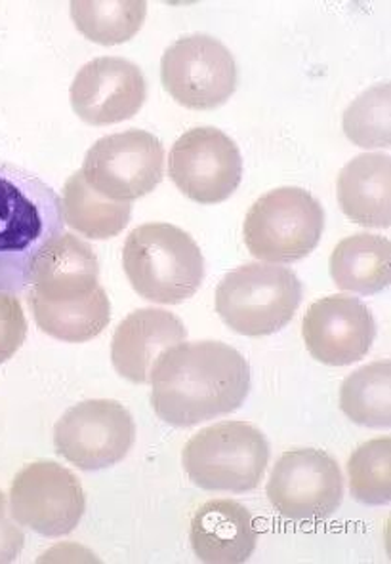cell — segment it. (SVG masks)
<instances>
[{
    "instance_id": "24",
    "label": "cell",
    "mask_w": 391,
    "mask_h": 564,
    "mask_svg": "<svg viewBox=\"0 0 391 564\" xmlns=\"http://www.w3.org/2000/svg\"><path fill=\"white\" fill-rule=\"evenodd\" d=\"M351 496L363 506H388L391 501V438L359 446L348 462Z\"/></svg>"
},
{
    "instance_id": "25",
    "label": "cell",
    "mask_w": 391,
    "mask_h": 564,
    "mask_svg": "<svg viewBox=\"0 0 391 564\" xmlns=\"http://www.w3.org/2000/svg\"><path fill=\"white\" fill-rule=\"evenodd\" d=\"M390 83L365 90L344 113V132L349 141L365 149L390 148Z\"/></svg>"
},
{
    "instance_id": "4",
    "label": "cell",
    "mask_w": 391,
    "mask_h": 564,
    "mask_svg": "<svg viewBox=\"0 0 391 564\" xmlns=\"http://www.w3.org/2000/svg\"><path fill=\"white\" fill-rule=\"evenodd\" d=\"M302 294V282L292 269L247 263L221 279L216 289V313L237 334L262 338L291 323Z\"/></svg>"
},
{
    "instance_id": "12",
    "label": "cell",
    "mask_w": 391,
    "mask_h": 564,
    "mask_svg": "<svg viewBox=\"0 0 391 564\" xmlns=\"http://www.w3.org/2000/svg\"><path fill=\"white\" fill-rule=\"evenodd\" d=\"M169 174L185 197L199 205H218L241 184V151L218 128H192L172 145Z\"/></svg>"
},
{
    "instance_id": "8",
    "label": "cell",
    "mask_w": 391,
    "mask_h": 564,
    "mask_svg": "<svg viewBox=\"0 0 391 564\" xmlns=\"http://www.w3.org/2000/svg\"><path fill=\"white\" fill-rule=\"evenodd\" d=\"M134 441V417L111 399L78 402L54 427L57 454L83 471L117 466L129 456Z\"/></svg>"
},
{
    "instance_id": "1",
    "label": "cell",
    "mask_w": 391,
    "mask_h": 564,
    "mask_svg": "<svg viewBox=\"0 0 391 564\" xmlns=\"http://www.w3.org/2000/svg\"><path fill=\"white\" fill-rule=\"evenodd\" d=\"M150 381L156 416L174 427H193L241 409L250 367L228 344L182 341L156 359Z\"/></svg>"
},
{
    "instance_id": "19",
    "label": "cell",
    "mask_w": 391,
    "mask_h": 564,
    "mask_svg": "<svg viewBox=\"0 0 391 564\" xmlns=\"http://www.w3.org/2000/svg\"><path fill=\"white\" fill-rule=\"evenodd\" d=\"M336 286L354 294H378L391 282V242L380 235L359 234L340 240L330 256Z\"/></svg>"
},
{
    "instance_id": "5",
    "label": "cell",
    "mask_w": 391,
    "mask_h": 564,
    "mask_svg": "<svg viewBox=\"0 0 391 564\" xmlns=\"http://www.w3.org/2000/svg\"><path fill=\"white\" fill-rule=\"evenodd\" d=\"M182 462L195 487L210 492L254 490L270 464V445L262 431L247 422H221L195 433Z\"/></svg>"
},
{
    "instance_id": "15",
    "label": "cell",
    "mask_w": 391,
    "mask_h": 564,
    "mask_svg": "<svg viewBox=\"0 0 391 564\" xmlns=\"http://www.w3.org/2000/svg\"><path fill=\"white\" fill-rule=\"evenodd\" d=\"M185 338L184 323L171 311L155 307L134 311L115 330L111 341L115 370L132 383H148L156 359Z\"/></svg>"
},
{
    "instance_id": "26",
    "label": "cell",
    "mask_w": 391,
    "mask_h": 564,
    "mask_svg": "<svg viewBox=\"0 0 391 564\" xmlns=\"http://www.w3.org/2000/svg\"><path fill=\"white\" fill-rule=\"evenodd\" d=\"M28 336V318L14 294L0 292V365L12 359Z\"/></svg>"
},
{
    "instance_id": "21",
    "label": "cell",
    "mask_w": 391,
    "mask_h": 564,
    "mask_svg": "<svg viewBox=\"0 0 391 564\" xmlns=\"http://www.w3.org/2000/svg\"><path fill=\"white\" fill-rule=\"evenodd\" d=\"M65 226L88 239H113L124 231L132 216L130 203H115L86 184L83 172H75L64 187Z\"/></svg>"
},
{
    "instance_id": "20",
    "label": "cell",
    "mask_w": 391,
    "mask_h": 564,
    "mask_svg": "<svg viewBox=\"0 0 391 564\" xmlns=\"http://www.w3.org/2000/svg\"><path fill=\"white\" fill-rule=\"evenodd\" d=\"M28 302L39 328L67 344L90 341L100 336L111 321V304L101 286L94 290L90 296L72 302H46L29 292Z\"/></svg>"
},
{
    "instance_id": "7",
    "label": "cell",
    "mask_w": 391,
    "mask_h": 564,
    "mask_svg": "<svg viewBox=\"0 0 391 564\" xmlns=\"http://www.w3.org/2000/svg\"><path fill=\"white\" fill-rule=\"evenodd\" d=\"M80 172L86 184L109 200L132 203L163 182V143L138 128L104 135L88 149Z\"/></svg>"
},
{
    "instance_id": "22",
    "label": "cell",
    "mask_w": 391,
    "mask_h": 564,
    "mask_svg": "<svg viewBox=\"0 0 391 564\" xmlns=\"http://www.w3.org/2000/svg\"><path fill=\"white\" fill-rule=\"evenodd\" d=\"M340 409L351 422L388 430L391 425V365L378 360L349 375L340 388Z\"/></svg>"
},
{
    "instance_id": "23",
    "label": "cell",
    "mask_w": 391,
    "mask_h": 564,
    "mask_svg": "<svg viewBox=\"0 0 391 564\" xmlns=\"http://www.w3.org/2000/svg\"><path fill=\"white\" fill-rule=\"evenodd\" d=\"M148 15L143 0H73L72 18L78 33L104 46H115L134 39Z\"/></svg>"
},
{
    "instance_id": "11",
    "label": "cell",
    "mask_w": 391,
    "mask_h": 564,
    "mask_svg": "<svg viewBox=\"0 0 391 564\" xmlns=\"http://www.w3.org/2000/svg\"><path fill=\"white\" fill-rule=\"evenodd\" d=\"M85 509V490L77 475L56 462L29 464L10 488V516L41 536L72 534Z\"/></svg>"
},
{
    "instance_id": "16",
    "label": "cell",
    "mask_w": 391,
    "mask_h": 564,
    "mask_svg": "<svg viewBox=\"0 0 391 564\" xmlns=\"http://www.w3.org/2000/svg\"><path fill=\"white\" fill-rule=\"evenodd\" d=\"M189 540L200 563L241 564L257 550L258 530L239 501L210 500L193 517Z\"/></svg>"
},
{
    "instance_id": "9",
    "label": "cell",
    "mask_w": 391,
    "mask_h": 564,
    "mask_svg": "<svg viewBox=\"0 0 391 564\" xmlns=\"http://www.w3.org/2000/svg\"><path fill=\"white\" fill-rule=\"evenodd\" d=\"M161 83L185 109L210 111L235 93L237 64L218 39L200 33L182 36L164 50Z\"/></svg>"
},
{
    "instance_id": "3",
    "label": "cell",
    "mask_w": 391,
    "mask_h": 564,
    "mask_svg": "<svg viewBox=\"0 0 391 564\" xmlns=\"http://www.w3.org/2000/svg\"><path fill=\"white\" fill-rule=\"evenodd\" d=\"M122 268L143 300L163 305L195 296L205 279L199 245L171 224L135 227L122 248Z\"/></svg>"
},
{
    "instance_id": "17",
    "label": "cell",
    "mask_w": 391,
    "mask_h": 564,
    "mask_svg": "<svg viewBox=\"0 0 391 564\" xmlns=\"http://www.w3.org/2000/svg\"><path fill=\"white\" fill-rule=\"evenodd\" d=\"M100 265L93 247L75 235L64 234L39 256L31 290L46 302H72L98 289Z\"/></svg>"
},
{
    "instance_id": "14",
    "label": "cell",
    "mask_w": 391,
    "mask_h": 564,
    "mask_svg": "<svg viewBox=\"0 0 391 564\" xmlns=\"http://www.w3.org/2000/svg\"><path fill=\"white\" fill-rule=\"evenodd\" d=\"M302 336L313 359L328 367H348L369 355L377 323L359 297H323L306 311Z\"/></svg>"
},
{
    "instance_id": "10",
    "label": "cell",
    "mask_w": 391,
    "mask_h": 564,
    "mask_svg": "<svg viewBox=\"0 0 391 564\" xmlns=\"http://www.w3.org/2000/svg\"><path fill=\"white\" fill-rule=\"evenodd\" d=\"M265 492L273 509L289 521H325L344 500L340 466L327 452L315 448L285 452L271 471Z\"/></svg>"
},
{
    "instance_id": "18",
    "label": "cell",
    "mask_w": 391,
    "mask_h": 564,
    "mask_svg": "<svg viewBox=\"0 0 391 564\" xmlns=\"http://www.w3.org/2000/svg\"><path fill=\"white\" fill-rule=\"evenodd\" d=\"M338 203L356 224L372 229L391 226V159L365 153L349 161L338 174Z\"/></svg>"
},
{
    "instance_id": "13",
    "label": "cell",
    "mask_w": 391,
    "mask_h": 564,
    "mask_svg": "<svg viewBox=\"0 0 391 564\" xmlns=\"http://www.w3.org/2000/svg\"><path fill=\"white\" fill-rule=\"evenodd\" d=\"M69 96L78 119L107 127L132 119L142 109L148 85L138 65L124 57L104 56L78 69Z\"/></svg>"
},
{
    "instance_id": "27",
    "label": "cell",
    "mask_w": 391,
    "mask_h": 564,
    "mask_svg": "<svg viewBox=\"0 0 391 564\" xmlns=\"http://www.w3.org/2000/svg\"><path fill=\"white\" fill-rule=\"evenodd\" d=\"M10 517L7 494L0 490V564L14 563L25 545L23 530Z\"/></svg>"
},
{
    "instance_id": "6",
    "label": "cell",
    "mask_w": 391,
    "mask_h": 564,
    "mask_svg": "<svg viewBox=\"0 0 391 564\" xmlns=\"http://www.w3.org/2000/svg\"><path fill=\"white\" fill-rule=\"evenodd\" d=\"M325 229V212L312 193L279 187L258 198L245 219L250 254L270 263H294L312 254Z\"/></svg>"
},
{
    "instance_id": "2",
    "label": "cell",
    "mask_w": 391,
    "mask_h": 564,
    "mask_svg": "<svg viewBox=\"0 0 391 564\" xmlns=\"http://www.w3.org/2000/svg\"><path fill=\"white\" fill-rule=\"evenodd\" d=\"M64 203L28 170L0 163V292L22 294L44 248L64 235Z\"/></svg>"
}]
</instances>
